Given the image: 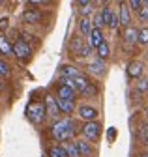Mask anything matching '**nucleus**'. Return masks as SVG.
I'll return each instance as SVG.
<instances>
[{
    "label": "nucleus",
    "mask_w": 148,
    "mask_h": 157,
    "mask_svg": "<svg viewBox=\"0 0 148 157\" xmlns=\"http://www.w3.org/2000/svg\"><path fill=\"white\" fill-rule=\"evenodd\" d=\"M137 88H139V92H144V90L148 88V81H146V78H142V81L139 82V86H137Z\"/></svg>",
    "instance_id": "31"
},
{
    "label": "nucleus",
    "mask_w": 148,
    "mask_h": 157,
    "mask_svg": "<svg viewBox=\"0 0 148 157\" xmlns=\"http://www.w3.org/2000/svg\"><path fill=\"white\" fill-rule=\"evenodd\" d=\"M99 133H101V125L98 122H86L84 127H83V135L88 140H98Z\"/></svg>",
    "instance_id": "5"
},
{
    "label": "nucleus",
    "mask_w": 148,
    "mask_h": 157,
    "mask_svg": "<svg viewBox=\"0 0 148 157\" xmlns=\"http://www.w3.org/2000/svg\"><path fill=\"white\" fill-rule=\"evenodd\" d=\"M26 116H28V120H30L32 124H41L43 118L47 116L45 103H41V101H32V103H28V107H26Z\"/></svg>",
    "instance_id": "2"
},
{
    "label": "nucleus",
    "mask_w": 148,
    "mask_h": 157,
    "mask_svg": "<svg viewBox=\"0 0 148 157\" xmlns=\"http://www.w3.org/2000/svg\"><path fill=\"white\" fill-rule=\"evenodd\" d=\"M4 88V82H2V78H0V90H2Z\"/></svg>",
    "instance_id": "33"
},
{
    "label": "nucleus",
    "mask_w": 148,
    "mask_h": 157,
    "mask_svg": "<svg viewBox=\"0 0 148 157\" xmlns=\"http://www.w3.org/2000/svg\"><path fill=\"white\" fill-rule=\"evenodd\" d=\"M139 19H141V21H148V4L146 2H144L142 10L139 11Z\"/></svg>",
    "instance_id": "29"
},
{
    "label": "nucleus",
    "mask_w": 148,
    "mask_h": 157,
    "mask_svg": "<svg viewBox=\"0 0 148 157\" xmlns=\"http://www.w3.org/2000/svg\"><path fill=\"white\" fill-rule=\"evenodd\" d=\"M23 19H25V23H28V25H38L40 19H41V13L38 10H28V11L23 13Z\"/></svg>",
    "instance_id": "12"
},
{
    "label": "nucleus",
    "mask_w": 148,
    "mask_h": 157,
    "mask_svg": "<svg viewBox=\"0 0 148 157\" xmlns=\"http://www.w3.org/2000/svg\"><path fill=\"white\" fill-rule=\"evenodd\" d=\"M58 97L60 99H69V101H75V90L66 86V84H60L58 86Z\"/></svg>",
    "instance_id": "13"
},
{
    "label": "nucleus",
    "mask_w": 148,
    "mask_h": 157,
    "mask_svg": "<svg viewBox=\"0 0 148 157\" xmlns=\"http://www.w3.org/2000/svg\"><path fill=\"white\" fill-rule=\"evenodd\" d=\"M118 19H120V25H122L124 28H127L129 25H131V10H129V4H126V2L120 4Z\"/></svg>",
    "instance_id": "6"
},
{
    "label": "nucleus",
    "mask_w": 148,
    "mask_h": 157,
    "mask_svg": "<svg viewBox=\"0 0 148 157\" xmlns=\"http://www.w3.org/2000/svg\"><path fill=\"white\" fill-rule=\"evenodd\" d=\"M77 6L81 8L79 11H81V15H83V17H86V15L92 11V2H88V0H81V2H79Z\"/></svg>",
    "instance_id": "22"
},
{
    "label": "nucleus",
    "mask_w": 148,
    "mask_h": 157,
    "mask_svg": "<svg viewBox=\"0 0 148 157\" xmlns=\"http://www.w3.org/2000/svg\"><path fill=\"white\" fill-rule=\"evenodd\" d=\"M56 103H58L60 112H66V114H71L73 109H75V103L69 101V99H60V97H56Z\"/></svg>",
    "instance_id": "16"
},
{
    "label": "nucleus",
    "mask_w": 148,
    "mask_h": 157,
    "mask_svg": "<svg viewBox=\"0 0 148 157\" xmlns=\"http://www.w3.org/2000/svg\"><path fill=\"white\" fill-rule=\"evenodd\" d=\"M96 51H98V58H99V60H105V58L109 56V45H107L105 41H103Z\"/></svg>",
    "instance_id": "23"
},
{
    "label": "nucleus",
    "mask_w": 148,
    "mask_h": 157,
    "mask_svg": "<svg viewBox=\"0 0 148 157\" xmlns=\"http://www.w3.org/2000/svg\"><path fill=\"white\" fill-rule=\"evenodd\" d=\"M45 110H47V116L58 118L60 109H58V103H56V97H53V95H47L45 97Z\"/></svg>",
    "instance_id": "7"
},
{
    "label": "nucleus",
    "mask_w": 148,
    "mask_h": 157,
    "mask_svg": "<svg viewBox=\"0 0 148 157\" xmlns=\"http://www.w3.org/2000/svg\"><path fill=\"white\" fill-rule=\"evenodd\" d=\"M88 73H92V75H103L105 73V64H103V60H94V62H90L88 64Z\"/></svg>",
    "instance_id": "14"
},
{
    "label": "nucleus",
    "mask_w": 148,
    "mask_h": 157,
    "mask_svg": "<svg viewBox=\"0 0 148 157\" xmlns=\"http://www.w3.org/2000/svg\"><path fill=\"white\" fill-rule=\"evenodd\" d=\"M101 43H103V32L99 28H94V30L90 32V36H88V45L92 49H98Z\"/></svg>",
    "instance_id": "9"
},
{
    "label": "nucleus",
    "mask_w": 148,
    "mask_h": 157,
    "mask_svg": "<svg viewBox=\"0 0 148 157\" xmlns=\"http://www.w3.org/2000/svg\"><path fill=\"white\" fill-rule=\"evenodd\" d=\"M141 157H148V153H142V155H141Z\"/></svg>",
    "instance_id": "34"
},
{
    "label": "nucleus",
    "mask_w": 148,
    "mask_h": 157,
    "mask_svg": "<svg viewBox=\"0 0 148 157\" xmlns=\"http://www.w3.org/2000/svg\"><path fill=\"white\" fill-rule=\"evenodd\" d=\"M13 54L17 58H21V60H28L30 54H32V49L28 47L26 41H23V39H19V41L13 43Z\"/></svg>",
    "instance_id": "4"
},
{
    "label": "nucleus",
    "mask_w": 148,
    "mask_h": 157,
    "mask_svg": "<svg viewBox=\"0 0 148 157\" xmlns=\"http://www.w3.org/2000/svg\"><path fill=\"white\" fill-rule=\"evenodd\" d=\"M137 43L148 45V28H141V30H139V39H137Z\"/></svg>",
    "instance_id": "25"
},
{
    "label": "nucleus",
    "mask_w": 148,
    "mask_h": 157,
    "mask_svg": "<svg viewBox=\"0 0 148 157\" xmlns=\"http://www.w3.org/2000/svg\"><path fill=\"white\" fill-rule=\"evenodd\" d=\"M51 133L56 140H69L73 136V122L69 120V118H64V120H58L56 124H54L51 127Z\"/></svg>",
    "instance_id": "1"
},
{
    "label": "nucleus",
    "mask_w": 148,
    "mask_h": 157,
    "mask_svg": "<svg viewBox=\"0 0 148 157\" xmlns=\"http://www.w3.org/2000/svg\"><path fill=\"white\" fill-rule=\"evenodd\" d=\"M66 151H68V157H81V153H79L75 142H73V144H68V146H66Z\"/></svg>",
    "instance_id": "24"
},
{
    "label": "nucleus",
    "mask_w": 148,
    "mask_h": 157,
    "mask_svg": "<svg viewBox=\"0 0 148 157\" xmlns=\"http://www.w3.org/2000/svg\"><path fill=\"white\" fill-rule=\"evenodd\" d=\"M69 49H71V52L75 54V56H88L90 51H92V47L84 43V39H83L81 36H73V37H71Z\"/></svg>",
    "instance_id": "3"
},
{
    "label": "nucleus",
    "mask_w": 148,
    "mask_h": 157,
    "mask_svg": "<svg viewBox=\"0 0 148 157\" xmlns=\"http://www.w3.org/2000/svg\"><path fill=\"white\" fill-rule=\"evenodd\" d=\"M0 52H2V54H13V47L10 45L8 39L2 37V36H0Z\"/></svg>",
    "instance_id": "21"
},
{
    "label": "nucleus",
    "mask_w": 148,
    "mask_h": 157,
    "mask_svg": "<svg viewBox=\"0 0 148 157\" xmlns=\"http://www.w3.org/2000/svg\"><path fill=\"white\" fill-rule=\"evenodd\" d=\"M98 114L99 112L94 107H90V105H81L79 107V116L83 118V120H86V122H94L98 118Z\"/></svg>",
    "instance_id": "8"
},
{
    "label": "nucleus",
    "mask_w": 148,
    "mask_h": 157,
    "mask_svg": "<svg viewBox=\"0 0 148 157\" xmlns=\"http://www.w3.org/2000/svg\"><path fill=\"white\" fill-rule=\"evenodd\" d=\"M8 75H10V66H8L6 62L0 60V78H2V77H8Z\"/></svg>",
    "instance_id": "28"
},
{
    "label": "nucleus",
    "mask_w": 148,
    "mask_h": 157,
    "mask_svg": "<svg viewBox=\"0 0 148 157\" xmlns=\"http://www.w3.org/2000/svg\"><path fill=\"white\" fill-rule=\"evenodd\" d=\"M142 64L141 62H137V60H133V62H129L127 64V75L131 77V78H139L141 75H142Z\"/></svg>",
    "instance_id": "10"
},
{
    "label": "nucleus",
    "mask_w": 148,
    "mask_h": 157,
    "mask_svg": "<svg viewBox=\"0 0 148 157\" xmlns=\"http://www.w3.org/2000/svg\"><path fill=\"white\" fill-rule=\"evenodd\" d=\"M113 15H115V11L111 10L109 6H105V8L101 10V17H103V25L111 26V21H113Z\"/></svg>",
    "instance_id": "20"
},
{
    "label": "nucleus",
    "mask_w": 148,
    "mask_h": 157,
    "mask_svg": "<svg viewBox=\"0 0 148 157\" xmlns=\"http://www.w3.org/2000/svg\"><path fill=\"white\" fill-rule=\"evenodd\" d=\"M60 73H62V78H75V77H81L83 75L77 67H73V66H62L60 67Z\"/></svg>",
    "instance_id": "15"
},
{
    "label": "nucleus",
    "mask_w": 148,
    "mask_h": 157,
    "mask_svg": "<svg viewBox=\"0 0 148 157\" xmlns=\"http://www.w3.org/2000/svg\"><path fill=\"white\" fill-rule=\"evenodd\" d=\"M92 26H94V28H99V30H101V26H105V25H103V17H101V11L94 15V21H92Z\"/></svg>",
    "instance_id": "26"
},
{
    "label": "nucleus",
    "mask_w": 148,
    "mask_h": 157,
    "mask_svg": "<svg viewBox=\"0 0 148 157\" xmlns=\"http://www.w3.org/2000/svg\"><path fill=\"white\" fill-rule=\"evenodd\" d=\"M137 39H139V30H137V28H133V26H127V28L124 30V41H126L127 45H133V43H137Z\"/></svg>",
    "instance_id": "11"
},
{
    "label": "nucleus",
    "mask_w": 148,
    "mask_h": 157,
    "mask_svg": "<svg viewBox=\"0 0 148 157\" xmlns=\"http://www.w3.org/2000/svg\"><path fill=\"white\" fill-rule=\"evenodd\" d=\"M47 155L49 157H68V151L64 146H53L47 150Z\"/></svg>",
    "instance_id": "18"
},
{
    "label": "nucleus",
    "mask_w": 148,
    "mask_h": 157,
    "mask_svg": "<svg viewBox=\"0 0 148 157\" xmlns=\"http://www.w3.org/2000/svg\"><path fill=\"white\" fill-rule=\"evenodd\" d=\"M75 144H77V150H79V153H81V155L90 157V153H92V146H90L86 140H77Z\"/></svg>",
    "instance_id": "19"
},
{
    "label": "nucleus",
    "mask_w": 148,
    "mask_h": 157,
    "mask_svg": "<svg viewBox=\"0 0 148 157\" xmlns=\"http://www.w3.org/2000/svg\"><path fill=\"white\" fill-rule=\"evenodd\" d=\"M115 136H116V129L111 127V129L107 131V139H109V140H115Z\"/></svg>",
    "instance_id": "30"
},
{
    "label": "nucleus",
    "mask_w": 148,
    "mask_h": 157,
    "mask_svg": "<svg viewBox=\"0 0 148 157\" xmlns=\"http://www.w3.org/2000/svg\"><path fill=\"white\" fill-rule=\"evenodd\" d=\"M8 28V19H0V30H6Z\"/></svg>",
    "instance_id": "32"
},
{
    "label": "nucleus",
    "mask_w": 148,
    "mask_h": 157,
    "mask_svg": "<svg viewBox=\"0 0 148 157\" xmlns=\"http://www.w3.org/2000/svg\"><path fill=\"white\" fill-rule=\"evenodd\" d=\"M127 4H129V10H137V11H141L142 6H144L142 0H131V2H127Z\"/></svg>",
    "instance_id": "27"
},
{
    "label": "nucleus",
    "mask_w": 148,
    "mask_h": 157,
    "mask_svg": "<svg viewBox=\"0 0 148 157\" xmlns=\"http://www.w3.org/2000/svg\"><path fill=\"white\" fill-rule=\"evenodd\" d=\"M79 30H81V34H84V36H90V32L94 30L92 21H90L88 17H81V21H79Z\"/></svg>",
    "instance_id": "17"
}]
</instances>
